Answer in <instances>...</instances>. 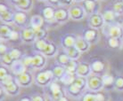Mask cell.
Returning <instances> with one entry per match:
<instances>
[{
  "mask_svg": "<svg viewBox=\"0 0 123 101\" xmlns=\"http://www.w3.org/2000/svg\"><path fill=\"white\" fill-rule=\"evenodd\" d=\"M70 18V13H69V9L65 7H60L55 10V21L58 23H64Z\"/></svg>",
  "mask_w": 123,
  "mask_h": 101,
  "instance_id": "obj_13",
  "label": "cell"
},
{
  "mask_svg": "<svg viewBox=\"0 0 123 101\" xmlns=\"http://www.w3.org/2000/svg\"><path fill=\"white\" fill-rule=\"evenodd\" d=\"M30 21H31V20H29V17L26 12H21V11H18V12H15V15H14V24L16 26L25 28L29 27L28 24H30Z\"/></svg>",
  "mask_w": 123,
  "mask_h": 101,
  "instance_id": "obj_10",
  "label": "cell"
},
{
  "mask_svg": "<svg viewBox=\"0 0 123 101\" xmlns=\"http://www.w3.org/2000/svg\"><path fill=\"white\" fill-rule=\"evenodd\" d=\"M90 65H91L93 74H96V75H100V76H103L104 74H105V62H103L102 60H94Z\"/></svg>",
  "mask_w": 123,
  "mask_h": 101,
  "instance_id": "obj_16",
  "label": "cell"
},
{
  "mask_svg": "<svg viewBox=\"0 0 123 101\" xmlns=\"http://www.w3.org/2000/svg\"><path fill=\"white\" fill-rule=\"evenodd\" d=\"M53 70V73H54V75H55V78L57 80H60L62 79V77L66 73V68L64 67H62V66H55V67H54L52 69Z\"/></svg>",
  "mask_w": 123,
  "mask_h": 101,
  "instance_id": "obj_35",
  "label": "cell"
},
{
  "mask_svg": "<svg viewBox=\"0 0 123 101\" xmlns=\"http://www.w3.org/2000/svg\"><path fill=\"white\" fill-rule=\"evenodd\" d=\"M73 84L81 91H84L86 89H87V78L77 76L75 81H74Z\"/></svg>",
  "mask_w": 123,
  "mask_h": 101,
  "instance_id": "obj_30",
  "label": "cell"
},
{
  "mask_svg": "<svg viewBox=\"0 0 123 101\" xmlns=\"http://www.w3.org/2000/svg\"><path fill=\"white\" fill-rule=\"evenodd\" d=\"M62 6H69V8L72 6L74 5V1L71 0H62Z\"/></svg>",
  "mask_w": 123,
  "mask_h": 101,
  "instance_id": "obj_48",
  "label": "cell"
},
{
  "mask_svg": "<svg viewBox=\"0 0 123 101\" xmlns=\"http://www.w3.org/2000/svg\"><path fill=\"white\" fill-rule=\"evenodd\" d=\"M113 87L118 91H123V75H119L115 78Z\"/></svg>",
  "mask_w": 123,
  "mask_h": 101,
  "instance_id": "obj_41",
  "label": "cell"
},
{
  "mask_svg": "<svg viewBox=\"0 0 123 101\" xmlns=\"http://www.w3.org/2000/svg\"><path fill=\"white\" fill-rule=\"evenodd\" d=\"M55 7L51 5H46L42 11V17L46 21H55Z\"/></svg>",
  "mask_w": 123,
  "mask_h": 101,
  "instance_id": "obj_27",
  "label": "cell"
},
{
  "mask_svg": "<svg viewBox=\"0 0 123 101\" xmlns=\"http://www.w3.org/2000/svg\"><path fill=\"white\" fill-rule=\"evenodd\" d=\"M9 9L10 8L6 5H4L3 3L0 4V13H3V12H6V11H8Z\"/></svg>",
  "mask_w": 123,
  "mask_h": 101,
  "instance_id": "obj_50",
  "label": "cell"
},
{
  "mask_svg": "<svg viewBox=\"0 0 123 101\" xmlns=\"http://www.w3.org/2000/svg\"><path fill=\"white\" fill-rule=\"evenodd\" d=\"M33 68L34 69H43L46 66V57L42 53H37L33 56Z\"/></svg>",
  "mask_w": 123,
  "mask_h": 101,
  "instance_id": "obj_20",
  "label": "cell"
},
{
  "mask_svg": "<svg viewBox=\"0 0 123 101\" xmlns=\"http://www.w3.org/2000/svg\"><path fill=\"white\" fill-rule=\"evenodd\" d=\"M122 2H123V0H122Z\"/></svg>",
  "mask_w": 123,
  "mask_h": 101,
  "instance_id": "obj_53",
  "label": "cell"
},
{
  "mask_svg": "<svg viewBox=\"0 0 123 101\" xmlns=\"http://www.w3.org/2000/svg\"><path fill=\"white\" fill-rule=\"evenodd\" d=\"M70 18L73 21H81L86 16V12L83 8L82 5L74 4L73 5L69 8Z\"/></svg>",
  "mask_w": 123,
  "mask_h": 101,
  "instance_id": "obj_3",
  "label": "cell"
},
{
  "mask_svg": "<svg viewBox=\"0 0 123 101\" xmlns=\"http://www.w3.org/2000/svg\"><path fill=\"white\" fill-rule=\"evenodd\" d=\"M91 43H89L86 39H84L83 37H78L77 42L75 44V47L80 51L81 53L82 52H86L90 50L91 47Z\"/></svg>",
  "mask_w": 123,
  "mask_h": 101,
  "instance_id": "obj_22",
  "label": "cell"
},
{
  "mask_svg": "<svg viewBox=\"0 0 123 101\" xmlns=\"http://www.w3.org/2000/svg\"><path fill=\"white\" fill-rule=\"evenodd\" d=\"M82 101H105V95L100 92H87L82 96Z\"/></svg>",
  "mask_w": 123,
  "mask_h": 101,
  "instance_id": "obj_26",
  "label": "cell"
},
{
  "mask_svg": "<svg viewBox=\"0 0 123 101\" xmlns=\"http://www.w3.org/2000/svg\"><path fill=\"white\" fill-rule=\"evenodd\" d=\"M77 39H78V37H76V36H74V35H71V34L65 36V37L62 39V42H61L63 50L74 47L75 44H76Z\"/></svg>",
  "mask_w": 123,
  "mask_h": 101,
  "instance_id": "obj_19",
  "label": "cell"
},
{
  "mask_svg": "<svg viewBox=\"0 0 123 101\" xmlns=\"http://www.w3.org/2000/svg\"><path fill=\"white\" fill-rule=\"evenodd\" d=\"M93 74L92 69H91V65L87 62H81L79 63L77 69L76 75L78 77H84V78H88V77Z\"/></svg>",
  "mask_w": 123,
  "mask_h": 101,
  "instance_id": "obj_12",
  "label": "cell"
},
{
  "mask_svg": "<svg viewBox=\"0 0 123 101\" xmlns=\"http://www.w3.org/2000/svg\"><path fill=\"white\" fill-rule=\"evenodd\" d=\"M15 80L20 87H30L33 83H35V78L32 74L29 71H26L22 74L15 77Z\"/></svg>",
  "mask_w": 123,
  "mask_h": 101,
  "instance_id": "obj_6",
  "label": "cell"
},
{
  "mask_svg": "<svg viewBox=\"0 0 123 101\" xmlns=\"http://www.w3.org/2000/svg\"><path fill=\"white\" fill-rule=\"evenodd\" d=\"M19 101H32V98L29 97V96H25V97H22L19 99Z\"/></svg>",
  "mask_w": 123,
  "mask_h": 101,
  "instance_id": "obj_51",
  "label": "cell"
},
{
  "mask_svg": "<svg viewBox=\"0 0 123 101\" xmlns=\"http://www.w3.org/2000/svg\"><path fill=\"white\" fill-rule=\"evenodd\" d=\"M34 32H35V35H36V39L37 40L46 39L47 33H46V28H38V29H36V30H34Z\"/></svg>",
  "mask_w": 123,
  "mask_h": 101,
  "instance_id": "obj_44",
  "label": "cell"
},
{
  "mask_svg": "<svg viewBox=\"0 0 123 101\" xmlns=\"http://www.w3.org/2000/svg\"><path fill=\"white\" fill-rule=\"evenodd\" d=\"M13 31L12 27L10 25L2 24L0 27V38H1V43L4 41H9L11 34Z\"/></svg>",
  "mask_w": 123,
  "mask_h": 101,
  "instance_id": "obj_21",
  "label": "cell"
},
{
  "mask_svg": "<svg viewBox=\"0 0 123 101\" xmlns=\"http://www.w3.org/2000/svg\"><path fill=\"white\" fill-rule=\"evenodd\" d=\"M112 10L117 13L118 15H123V2L121 1H117L113 4L112 5Z\"/></svg>",
  "mask_w": 123,
  "mask_h": 101,
  "instance_id": "obj_42",
  "label": "cell"
},
{
  "mask_svg": "<svg viewBox=\"0 0 123 101\" xmlns=\"http://www.w3.org/2000/svg\"><path fill=\"white\" fill-rule=\"evenodd\" d=\"M34 78H35V83L41 87L49 86L54 82V80L55 79L53 70L51 69L40 71L34 76Z\"/></svg>",
  "mask_w": 123,
  "mask_h": 101,
  "instance_id": "obj_1",
  "label": "cell"
},
{
  "mask_svg": "<svg viewBox=\"0 0 123 101\" xmlns=\"http://www.w3.org/2000/svg\"><path fill=\"white\" fill-rule=\"evenodd\" d=\"M2 87H3L4 90H6V92L8 95L15 97V96H18L20 94V85L17 83L15 79L12 81L10 83H8V84H6L5 86H2Z\"/></svg>",
  "mask_w": 123,
  "mask_h": 101,
  "instance_id": "obj_15",
  "label": "cell"
},
{
  "mask_svg": "<svg viewBox=\"0 0 123 101\" xmlns=\"http://www.w3.org/2000/svg\"><path fill=\"white\" fill-rule=\"evenodd\" d=\"M32 101H46V98L42 95H35L32 97Z\"/></svg>",
  "mask_w": 123,
  "mask_h": 101,
  "instance_id": "obj_49",
  "label": "cell"
},
{
  "mask_svg": "<svg viewBox=\"0 0 123 101\" xmlns=\"http://www.w3.org/2000/svg\"><path fill=\"white\" fill-rule=\"evenodd\" d=\"M10 70L12 72V74L15 75V77H16V76H19V75L22 74L23 73H25V72L27 71V68H26V67L24 66L22 59H20V60L14 61V63L12 64V67H10Z\"/></svg>",
  "mask_w": 123,
  "mask_h": 101,
  "instance_id": "obj_17",
  "label": "cell"
},
{
  "mask_svg": "<svg viewBox=\"0 0 123 101\" xmlns=\"http://www.w3.org/2000/svg\"><path fill=\"white\" fill-rule=\"evenodd\" d=\"M21 39V33H19L18 31L13 30L11 34V37H10V41H13L15 42L17 40Z\"/></svg>",
  "mask_w": 123,
  "mask_h": 101,
  "instance_id": "obj_45",
  "label": "cell"
},
{
  "mask_svg": "<svg viewBox=\"0 0 123 101\" xmlns=\"http://www.w3.org/2000/svg\"><path fill=\"white\" fill-rule=\"evenodd\" d=\"M88 25L91 28H94V29H101V28H105V20L103 18V15H102L101 12H98V13H95L93 15L89 16V19H88Z\"/></svg>",
  "mask_w": 123,
  "mask_h": 101,
  "instance_id": "obj_5",
  "label": "cell"
},
{
  "mask_svg": "<svg viewBox=\"0 0 123 101\" xmlns=\"http://www.w3.org/2000/svg\"><path fill=\"white\" fill-rule=\"evenodd\" d=\"M22 60L27 69H32L33 68V56H25L22 58Z\"/></svg>",
  "mask_w": 123,
  "mask_h": 101,
  "instance_id": "obj_43",
  "label": "cell"
},
{
  "mask_svg": "<svg viewBox=\"0 0 123 101\" xmlns=\"http://www.w3.org/2000/svg\"><path fill=\"white\" fill-rule=\"evenodd\" d=\"M48 43H49V42L46 39L37 40V41L33 43L34 49H35V51H37L38 53H42V52H44V50L46 48V46H47Z\"/></svg>",
  "mask_w": 123,
  "mask_h": 101,
  "instance_id": "obj_31",
  "label": "cell"
},
{
  "mask_svg": "<svg viewBox=\"0 0 123 101\" xmlns=\"http://www.w3.org/2000/svg\"><path fill=\"white\" fill-rule=\"evenodd\" d=\"M46 3L50 4L49 5L53 6V7H59V6H62V0H48V1H46Z\"/></svg>",
  "mask_w": 123,
  "mask_h": 101,
  "instance_id": "obj_46",
  "label": "cell"
},
{
  "mask_svg": "<svg viewBox=\"0 0 123 101\" xmlns=\"http://www.w3.org/2000/svg\"><path fill=\"white\" fill-rule=\"evenodd\" d=\"M76 77H77L76 74H70V73H68V72H66L64 75L62 77V79L60 80V82H61L62 83H63L64 85L70 86L74 83Z\"/></svg>",
  "mask_w": 123,
  "mask_h": 101,
  "instance_id": "obj_33",
  "label": "cell"
},
{
  "mask_svg": "<svg viewBox=\"0 0 123 101\" xmlns=\"http://www.w3.org/2000/svg\"><path fill=\"white\" fill-rule=\"evenodd\" d=\"M30 20H31V21H30V27L32 29L36 30V29H38V28H44L45 20H44V18L42 16L34 15Z\"/></svg>",
  "mask_w": 123,
  "mask_h": 101,
  "instance_id": "obj_24",
  "label": "cell"
},
{
  "mask_svg": "<svg viewBox=\"0 0 123 101\" xmlns=\"http://www.w3.org/2000/svg\"><path fill=\"white\" fill-rule=\"evenodd\" d=\"M14 63V60L12 59V58L11 57L9 53H6L5 55L1 56V65L6 66L7 67H11L12 66V64Z\"/></svg>",
  "mask_w": 123,
  "mask_h": 101,
  "instance_id": "obj_37",
  "label": "cell"
},
{
  "mask_svg": "<svg viewBox=\"0 0 123 101\" xmlns=\"http://www.w3.org/2000/svg\"><path fill=\"white\" fill-rule=\"evenodd\" d=\"M103 83L105 87H110V86L114 85V82H115V77L112 74H105L103 76Z\"/></svg>",
  "mask_w": 123,
  "mask_h": 101,
  "instance_id": "obj_36",
  "label": "cell"
},
{
  "mask_svg": "<svg viewBox=\"0 0 123 101\" xmlns=\"http://www.w3.org/2000/svg\"><path fill=\"white\" fill-rule=\"evenodd\" d=\"M105 85L103 83V78L100 75L91 74L87 78V89L91 92H100L104 90Z\"/></svg>",
  "mask_w": 123,
  "mask_h": 101,
  "instance_id": "obj_2",
  "label": "cell"
},
{
  "mask_svg": "<svg viewBox=\"0 0 123 101\" xmlns=\"http://www.w3.org/2000/svg\"><path fill=\"white\" fill-rule=\"evenodd\" d=\"M20 33H21V40L23 43H34L37 41L35 32L30 26L25 28H22Z\"/></svg>",
  "mask_w": 123,
  "mask_h": 101,
  "instance_id": "obj_7",
  "label": "cell"
},
{
  "mask_svg": "<svg viewBox=\"0 0 123 101\" xmlns=\"http://www.w3.org/2000/svg\"><path fill=\"white\" fill-rule=\"evenodd\" d=\"M83 38L86 39L91 44L98 43L99 40H100V33H99V30L94 29V28H88V29H86L84 32Z\"/></svg>",
  "mask_w": 123,
  "mask_h": 101,
  "instance_id": "obj_11",
  "label": "cell"
},
{
  "mask_svg": "<svg viewBox=\"0 0 123 101\" xmlns=\"http://www.w3.org/2000/svg\"><path fill=\"white\" fill-rule=\"evenodd\" d=\"M11 74H12V72L9 69V67L1 65V67H0V81L4 80L5 78H6Z\"/></svg>",
  "mask_w": 123,
  "mask_h": 101,
  "instance_id": "obj_40",
  "label": "cell"
},
{
  "mask_svg": "<svg viewBox=\"0 0 123 101\" xmlns=\"http://www.w3.org/2000/svg\"><path fill=\"white\" fill-rule=\"evenodd\" d=\"M107 26V34L109 37H113V38H118V39L122 40L123 37V28L120 24H113V25H105Z\"/></svg>",
  "mask_w": 123,
  "mask_h": 101,
  "instance_id": "obj_8",
  "label": "cell"
},
{
  "mask_svg": "<svg viewBox=\"0 0 123 101\" xmlns=\"http://www.w3.org/2000/svg\"><path fill=\"white\" fill-rule=\"evenodd\" d=\"M58 52H59L58 47L55 43H50L49 42L47 46H46V48L42 52V54L45 57H46V58H53V57H55V56L58 55L59 54Z\"/></svg>",
  "mask_w": 123,
  "mask_h": 101,
  "instance_id": "obj_23",
  "label": "cell"
},
{
  "mask_svg": "<svg viewBox=\"0 0 123 101\" xmlns=\"http://www.w3.org/2000/svg\"><path fill=\"white\" fill-rule=\"evenodd\" d=\"M82 6L86 12V15H93L95 13L100 12L101 10V3L95 0H85L82 2Z\"/></svg>",
  "mask_w": 123,
  "mask_h": 101,
  "instance_id": "obj_4",
  "label": "cell"
},
{
  "mask_svg": "<svg viewBox=\"0 0 123 101\" xmlns=\"http://www.w3.org/2000/svg\"><path fill=\"white\" fill-rule=\"evenodd\" d=\"M103 15V18L105 20V25H113L116 24V20H117V17L120 15H118L116 12H114L113 10H106L105 11V12L102 13Z\"/></svg>",
  "mask_w": 123,
  "mask_h": 101,
  "instance_id": "obj_18",
  "label": "cell"
},
{
  "mask_svg": "<svg viewBox=\"0 0 123 101\" xmlns=\"http://www.w3.org/2000/svg\"><path fill=\"white\" fill-rule=\"evenodd\" d=\"M67 92L69 96H71L72 98H80V97H82V94H83V91H81L80 90L78 89L73 83L71 85L68 86Z\"/></svg>",
  "mask_w": 123,
  "mask_h": 101,
  "instance_id": "obj_34",
  "label": "cell"
},
{
  "mask_svg": "<svg viewBox=\"0 0 123 101\" xmlns=\"http://www.w3.org/2000/svg\"><path fill=\"white\" fill-rule=\"evenodd\" d=\"M56 61L59 64V66L66 67L71 62V59L66 53H59L56 56Z\"/></svg>",
  "mask_w": 123,
  "mask_h": 101,
  "instance_id": "obj_29",
  "label": "cell"
},
{
  "mask_svg": "<svg viewBox=\"0 0 123 101\" xmlns=\"http://www.w3.org/2000/svg\"><path fill=\"white\" fill-rule=\"evenodd\" d=\"M64 53H66L70 57L71 60H78L80 58V56H81V52L75 46L71 47V48H69V49H65Z\"/></svg>",
  "mask_w": 123,
  "mask_h": 101,
  "instance_id": "obj_28",
  "label": "cell"
},
{
  "mask_svg": "<svg viewBox=\"0 0 123 101\" xmlns=\"http://www.w3.org/2000/svg\"><path fill=\"white\" fill-rule=\"evenodd\" d=\"M6 53H8L7 52V46L6 44H4L3 43H1V44H0V54L2 56L6 54Z\"/></svg>",
  "mask_w": 123,
  "mask_h": 101,
  "instance_id": "obj_47",
  "label": "cell"
},
{
  "mask_svg": "<svg viewBox=\"0 0 123 101\" xmlns=\"http://www.w3.org/2000/svg\"><path fill=\"white\" fill-rule=\"evenodd\" d=\"M57 101H69V98L66 97V96H64V97H62V98H61L60 99H58Z\"/></svg>",
  "mask_w": 123,
  "mask_h": 101,
  "instance_id": "obj_52",
  "label": "cell"
},
{
  "mask_svg": "<svg viewBox=\"0 0 123 101\" xmlns=\"http://www.w3.org/2000/svg\"><path fill=\"white\" fill-rule=\"evenodd\" d=\"M107 44L109 48L111 49H120L122 47V40L113 38V37H109L107 40Z\"/></svg>",
  "mask_w": 123,
  "mask_h": 101,
  "instance_id": "obj_32",
  "label": "cell"
},
{
  "mask_svg": "<svg viewBox=\"0 0 123 101\" xmlns=\"http://www.w3.org/2000/svg\"><path fill=\"white\" fill-rule=\"evenodd\" d=\"M11 3L18 9V11L28 12L33 8V1L31 0H12Z\"/></svg>",
  "mask_w": 123,
  "mask_h": 101,
  "instance_id": "obj_9",
  "label": "cell"
},
{
  "mask_svg": "<svg viewBox=\"0 0 123 101\" xmlns=\"http://www.w3.org/2000/svg\"><path fill=\"white\" fill-rule=\"evenodd\" d=\"M49 90L50 93H51V96H52V98L55 101H57L61 98L64 97L61 85L56 81H54L49 85Z\"/></svg>",
  "mask_w": 123,
  "mask_h": 101,
  "instance_id": "obj_14",
  "label": "cell"
},
{
  "mask_svg": "<svg viewBox=\"0 0 123 101\" xmlns=\"http://www.w3.org/2000/svg\"><path fill=\"white\" fill-rule=\"evenodd\" d=\"M78 66H79V63L77 62V60H71V63L65 67V68H66V72H68V73H70V74H76L77 69H78Z\"/></svg>",
  "mask_w": 123,
  "mask_h": 101,
  "instance_id": "obj_38",
  "label": "cell"
},
{
  "mask_svg": "<svg viewBox=\"0 0 123 101\" xmlns=\"http://www.w3.org/2000/svg\"><path fill=\"white\" fill-rule=\"evenodd\" d=\"M14 15H15V12L9 9L8 11H6L3 13H0L1 21L6 25H11L12 23L14 24Z\"/></svg>",
  "mask_w": 123,
  "mask_h": 101,
  "instance_id": "obj_25",
  "label": "cell"
},
{
  "mask_svg": "<svg viewBox=\"0 0 123 101\" xmlns=\"http://www.w3.org/2000/svg\"><path fill=\"white\" fill-rule=\"evenodd\" d=\"M8 53L11 55V57H12V59H13L14 61H16V60H20L22 56V52H21V50L17 49V48L11 49L9 52H8Z\"/></svg>",
  "mask_w": 123,
  "mask_h": 101,
  "instance_id": "obj_39",
  "label": "cell"
}]
</instances>
